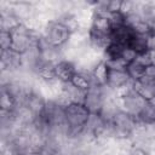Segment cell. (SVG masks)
Listing matches in <instances>:
<instances>
[{
    "label": "cell",
    "mask_w": 155,
    "mask_h": 155,
    "mask_svg": "<svg viewBox=\"0 0 155 155\" xmlns=\"http://www.w3.org/2000/svg\"><path fill=\"white\" fill-rule=\"evenodd\" d=\"M137 124H138V120L134 116L120 109L114 114V116L109 121L110 134L116 139L131 138L133 131L137 127Z\"/></svg>",
    "instance_id": "obj_1"
},
{
    "label": "cell",
    "mask_w": 155,
    "mask_h": 155,
    "mask_svg": "<svg viewBox=\"0 0 155 155\" xmlns=\"http://www.w3.org/2000/svg\"><path fill=\"white\" fill-rule=\"evenodd\" d=\"M41 34L46 44L53 47H58V48L64 47L68 44L69 38H70V31L58 21L48 22L44 27Z\"/></svg>",
    "instance_id": "obj_2"
},
{
    "label": "cell",
    "mask_w": 155,
    "mask_h": 155,
    "mask_svg": "<svg viewBox=\"0 0 155 155\" xmlns=\"http://www.w3.org/2000/svg\"><path fill=\"white\" fill-rule=\"evenodd\" d=\"M110 90L107 86L92 84L91 87L86 91L85 99H84V105L90 113H99L103 110V107L107 102L108 94Z\"/></svg>",
    "instance_id": "obj_3"
},
{
    "label": "cell",
    "mask_w": 155,
    "mask_h": 155,
    "mask_svg": "<svg viewBox=\"0 0 155 155\" xmlns=\"http://www.w3.org/2000/svg\"><path fill=\"white\" fill-rule=\"evenodd\" d=\"M148 105V101L138 94L134 90H131L126 94L119 97V107L121 110L134 116L136 119L142 114V111Z\"/></svg>",
    "instance_id": "obj_4"
},
{
    "label": "cell",
    "mask_w": 155,
    "mask_h": 155,
    "mask_svg": "<svg viewBox=\"0 0 155 155\" xmlns=\"http://www.w3.org/2000/svg\"><path fill=\"white\" fill-rule=\"evenodd\" d=\"M0 64H1V71H10V73H17L22 70L23 68V61L22 54L13 50L1 51L0 53Z\"/></svg>",
    "instance_id": "obj_5"
},
{
    "label": "cell",
    "mask_w": 155,
    "mask_h": 155,
    "mask_svg": "<svg viewBox=\"0 0 155 155\" xmlns=\"http://www.w3.org/2000/svg\"><path fill=\"white\" fill-rule=\"evenodd\" d=\"M76 65L74 62L62 59L54 64V75L58 81L62 84L64 82H70L74 75L76 74Z\"/></svg>",
    "instance_id": "obj_6"
},
{
    "label": "cell",
    "mask_w": 155,
    "mask_h": 155,
    "mask_svg": "<svg viewBox=\"0 0 155 155\" xmlns=\"http://www.w3.org/2000/svg\"><path fill=\"white\" fill-rule=\"evenodd\" d=\"M131 82V79L130 76L127 75L126 70H114V69H109V73H108V78H107V84L105 86L116 92L119 91L120 88H122L124 86L128 85Z\"/></svg>",
    "instance_id": "obj_7"
},
{
    "label": "cell",
    "mask_w": 155,
    "mask_h": 155,
    "mask_svg": "<svg viewBox=\"0 0 155 155\" xmlns=\"http://www.w3.org/2000/svg\"><path fill=\"white\" fill-rule=\"evenodd\" d=\"M133 90L144 99L150 101L155 97V78L144 75L138 81L133 82Z\"/></svg>",
    "instance_id": "obj_8"
},
{
    "label": "cell",
    "mask_w": 155,
    "mask_h": 155,
    "mask_svg": "<svg viewBox=\"0 0 155 155\" xmlns=\"http://www.w3.org/2000/svg\"><path fill=\"white\" fill-rule=\"evenodd\" d=\"M62 92L69 99V102L71 104L73 103H78V104H82L84 103L86 91H82V90L78 88L71 82H64L62 85Z\"/></svg>",
    "instance_id": "obj_9"
},
{
    "label": "cell",
    "mask_w": 155,
    "mask_h": 155,
    "mask_svg": "<svg viewBox=\"0 0 155 155\" xmlns=\"http://www.w3.org/2000/svg\"><path fill=\"white\" fill-rule=\"evenodd\" d=\"M34 75H35V78L39 81H42V82H48V81L54 80L56 79V75H54V64L41 61L39 63V65L36 67V69L34 71Z\"/></svg>",
    "instance_id": "obj_10"
},
{
    "label": "cell",
    "mask_w": 155,
    "mask_h": 155,
    "mask_svg": "<svg viewBox=\"0 0 155 155\" xmlns=\"http://www.w3.org/2000/svg\"><path fill=\"white\" fill-rule=\"evenodd\" d=\"M21 24V21L11 11L0 10V30L13 31Z\"/></svg>",
    "instance_id": "obj_11"
},
{
    "label": "cell",
    "mask_w": 155,
    "mask_h": 155,
    "mask_svg": "<svg viewBox=\"0 0 155 155\" xmlns=\"http://www.w3.org/2000/svg\"><path fill=\"white\" fill-rule=\"evenodd\" d=\"M74 86H76L78 88L82 90V91H87L91 85L93 84L92 80V73L91 71H86V70H76V74L74 75V78L70 81Z\"/></svg>",
    "instance_id": "obj_12"
},
{
    "label": "cell",
    "mask_w": 155,
    "mask_h": 155,
    "mask_svg": "<svg viewBox=\"0 0 155 155\" xmlns=\"http://www.w3.org/2000/svg\"><path fill=\"white\" fill-rule=\"evenodd\" d=\"M130 48H132L137 54L148 52V36H143V35H137L133 34L132 38L128 41V46Z\"/></svg>",
    "instance_id": "obj_13"
},
{
    "label": "cell",
    "mask_w": 155,
    "mask_h": 155,
    "mask_svg": "<svg viewBox=\"0 0 155 155\" xmlns=\"http://www.w3.org/2000/svg\"><path fill=\"white\" fill-rule=\"evenodd\" d=\"M0 108L4 111H15V109L17 108V102L15 97L4 86H1L0 90Z\"/></svg>",
    "instance_id": "obj_14"
},
{
    "label": "cell",
    "mask_w": 155,
    "mask_h": 155,
    "mask_svg": "<svg viewBox=\"0 0 155 155\" xmlns=\"http://www.w3.org/2000/svg\"><path fill=\"white\" fill-rule=\"evenodd\" d=\"M56 21H58L59 23H62V24L70 31V34L78 31V30L81 28V25H80L78 18H76V16H75L74 13H71V12L62 13Z\"/></svg>",
    "instance_id": "obj_15"
},
{
    "label": "cell",
    "mask_w": 155,
    "mask_h": 155,
    "mask_svg": "<svg viewBox=\"0 0 155 155\" xmlns=\"http://www.w3.org/2000/svg\"><path fill=\"white\" fill-rule=\"evenodd\" d=\"M108 73H109V68L107 67L105 62L102 61V62L92 70V80H93V84L105 86V84H107V78H108Z\"/></svg>",
    "instance_id": "obj_16"
},
{
    "label": "cell",
    "mask_w": 155,
    "mask_h": 155,
    "mask_svg": "<svg viewBox=\"0 0 155 155\" xmlns=\"http://www.w3.org/2000/svg\"><path fill=\"white\" fill-rule=\"evenodd\" d=\"M145 69L147 67H144L143 64H140L139 62H137L136 59L133 62H131L130 64H127L126 67V73L130 76L131 81H138L139 79H142L145 75Z\"/></svg>",
    "instance_id": "obj_17"
},
{
    "label": "cell",
    "mask_w": 155,
    "mask_h": 155,
    "mask_svg": "<svg viewBox=\"0 0 155 155\" xmlns=\"http://www.w3.org/2000/svg\"><path fill=\"white\" fill-rule=\"evenodd\" d=\"M11 46H12L11 31L0 30V50L1 51H7V50H11Z\"/></svg>",
    "instance_id": "obj_18"
},
{
    "label": "cell",
    "mask_w": 155,
    "mask_h": 155,
    "mask_svg": "<svg viewBox=\"0 0 155 155\" xmlns=\"http://www.w3.org/2000/svg\"><path fill=\"white\" fill-rule=\"evenodd\" d=\"M136 57H137V53H136L132 48H130V47H125V48L122 50V52H121V56H120V58H121L126 64H130L131 62H133V61L136 59Z\"/></svg>",
    "instance_id": "obj_19"
},
{
    "label": "cell",
    "mask_w": 155,
    "mask_h": 155,
    "mask_svg": "<svg viewBox=\"0 0 155 155\" xmlns=\"http://www.w3.org/2000/svg\"><path fill=\"white\" fill-rule=\"evenodd\" d=\"M128 155H149V151L145 148L140 147V145H134L133 144V147L128 151Z\"/></svg>",
    "instance_id": "obj_20"
},
{
    "label": "cell",
    "mask_w": 155,
    "mask_h": 155,
    "mask_svg": "<svg viewBox=\"0 0 155 155\" xmlns=\"http://www.w3.org/2000/svg\"><path fill=\"white\" fill-rule=\"evenodd\" d=\"M148 50L155 51V33H151L148 36Z\"/></svg>",
    "instance_id": "obj_21"
},
{
    "label": "cell",
    "mask_w": 155,
    "mask_h": 155,
    "mask_svg": "<svg viewBox=\"0 0 155 155\" xmlns=\"http://www.w3.org/2000/svg\"><path fill=\"white\" fill-rule=\"evenodd\" d=\"M145 75L151 76V78H155V65H153V64L148 65L147 69H145Z\"/></svg>",
    "instance_id": "obj_22"
},
{
    "label": "cell",
    "mask_w": 155,
    "mask_h": 155,
    "mask_svg": "<svg viewBox=\"0 0 155 155\" xmlns=\"http://www.w3.org/2000/svg\"><path fill=\"white\" fill-rule=\"evenodd\" d=\"M150 52V63L155 65V51H149Z\"/></svg>",
    "instance_id": "obj_23"
},
{
    "label": "cell",
    "mask_w": 155,
    "mask_h": 155,
    "mask_svg": "<svg viewBox=\"0 0 155 155\" xmlns=\"http://www.w3.org/2000/svg\"><path fill=\"white\" fill-rule=\"evenodd\" d=\"M148 103H149V105L155 110V97H154V98H151L150 101H148Z\"/></svg>",
    "instance_id": "obj_24"
},
{
    "label": "cell",
    "mask_w": 155,
    "mask_h": 155,
    "mask_svg": "<svg viewBox=\"0 0 155 155\" xmlns=\"http://www.w3.org/2000/svg\"><path fill=\"white\" fill-rule=\"evenodd\" d=\"M79 155H92L91 151H84V153H80Z\"/></svg>",
    "instance_id": "obj_25"
},
{
    "label": "cell",
    "mask_w": 155,
    "mask_h": 155,
    "mask_svg": "<svg viewBox=\"0 0 155 155\" xmlns=\"http://www.w3.org/2000/svg\"><path fill=\"white\" fill-rule=\"evenodd\" d=\"M17 155H29V154H24V153H18Z\"/></svg>",
    "instance_id": "obj_26"
}]
</instances>
